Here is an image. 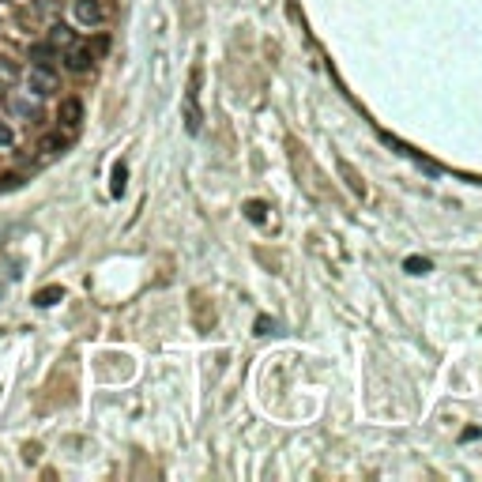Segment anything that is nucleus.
I'll list each match as a JSON object with an SVG mask.
<instances>
[{
    "label": "nucleus",
    "mask_w": 482,
    "mask_h": 482,
    "mask_svg": "<svg viewBox=\"0 0 482 482\" xmlns=\"http://www.w3.org/2000/svg\"><path fill=\"white\" fill-rule=\"evenodd\" d=\"M23 178L20 173H0V192H8V189H20Z\"/></svg>",
    "instance_id": "10"
},
{
    "label": "nucleus",
    "mask_w": 482,
    "mask_h": 482,
    "mask_svg": "<svg viewBox=\"0 0 482 482\" xmlns=\"http://www.w3.org/2000/svg\"><path fill=\"white\" fill-rule=\"evenodd\" d=\"M12 79H15V76H12V72H8V68H4V64H0V83H12Z\"/></svg>",
    "instance_id": "14"
},
{
    "label": "nucleus",
    "mask_w": 482,
    "mask_h": 482,
    "mask_svg": "<svg viewBox=\"0 0 482 482\" xmlns=\"http://www.w3.org/2000/svg\"><path fill=\"white\" fill-rule=\"evenodd\" d=\"M61 298H64L61 286H42V290L34 294V305H42V309H45V305H57Z\"/></svg>",
    "instance_id": "7"
},
{
    "label": "nucleus",
    "mask_w": 482,
    "mask_h": 482,
    "mask_svg": "<svg viewBox=\"0 0 482 482\" xmlns=\"http://www.w3.org/2000/svg\"><path fill=\"white\" fill-rule=\"evenodd\" d=\"M64 143H68V140H64V136H45V140L38 143L42 159H53V155H61V151H64Z\"/></svg>",
    "instance_id": "6"
},
{
    "label": "nucleus",
    "mask_w": 482,
    "mask_h": 482,
    "mask_svg": "<svg viewBox=\"0 0 482 482\" xmlns=\"http://www.w3.org/2000/svg\"><path fill=\"white\" fill-rule=\"evenodd\" d=\"M72 15L79 26H102L106 23V4L102 0H72Z\"/></svg>",
    "instance_id": "1"
},
{
    "label": "nucleus",
    "mask_w": 482,
    "mask_h": 482,
    "mask_svg": "<svg viewBox=\"0 0 482 482\" xmlns=\"http://www.w3.org/2000/svg\"><path fill=\"white\" fill-rule=\"evenodd\" d=\"M91 64H95V49H91V45H76V42H72L68 49H64V68H68V72H87Z\"/></svg>",
    "instance_id": "3"
},
{
    "label": "nucleus",
    "mask_w": 482,
    "mask_h": 482,
    "mask_svg": "<svg viewBox=\"0 0 482 482\" xmlns=\"http://www.w3.org/2000/svg\"><path fill=\"white\" fill-rule=\"evenodd\" d=\"M125 178H128L125 162H117V166H114V196H120V192H125Z\"/></svg>",
    "instance_id": "9"
},
{
    "label": "nucleus",
    "mask_w": 482,
    "mask_h": 482,
    "mask_svg": "<svg viewBox=\"0 0 482 482\" xmlns=\"http://www.w3.org/2000/svg\"><path fill=\"white\" fill-rule=\"evenodd\" d=\"M407 272H414V275H419V272H430V264H426V261H414V256H411V261H407Z\"/></svg>",
    "instance_id": "12"
},
{
    "label": "nucleus",
    "mask_w": 482,
    "mask_h": 482,
    "mask_svg": "<svg viewBox=\"0 0 482 482\" xmlns=\"http://www.w3.org/2000/svg\"><path fill=\"white\" fill-rule=\"evenodd\" d=\"M26 87H31L34 98H45L57 91V72L45 68V64H38V68H31V79H26Z\"/></svg>",
    "instance_id": "2"
},
{
    "label": "nucleus",
    "mask_w": 482,
    "mask_h": 482,
    "mask_svg": "<svg viewBox=\"0 0 482 482\" xmlns=\"http://www.w3.org/2000/svg\"><path fill=\"white\" fill-rule=\"evenodd\" d=\"M249 219L261 222V219H264V203H249Z\"/></svg>",
    "instance_id": "13"
},
{
    "label": "nucleus",
    "mask_w": 482,
    "mask_h": 482,
    "mask_svg": "<svg viewBox=\"0 0 482 482\" xmlns=\"http://www.w3.org/2000/svg\"><path fill=\"white\" fill-rule=\"evenodd\" d=\"M79 117H83L79 98H64V102H61V109H57V120H61L64 132H76V128H79Z\"/></svg>",
    "instance_id": "4"
},
{
    "label": "nucleus",
    "mask_w": 482,
    "mask_h": 482,
    "mask_svg": "<svg viewBox=\"0 0 482 482\" xmlns=\"http://www.w3.org/2000/svg\"><path fill=\"white\" fill-rule=\"evenodd\" d=\"M15 143V128L8 120H0V147H12Z\"/></svg>",
    "instance_id": "11"
},
{
    "label": "nucleus",
    "mask_w": 482,
    "mask_h": 482,
    "mask_svg": "<svg viewBox=\"0 0 482 482\" xmlns=\"http://www.w3.org/2000/svg\"><path fill=\"white\" fill-rule=\"evenodd\" d=\"M49 38H53V45H72V42H76V34H72L68 26H53Z\"/></svg>",
    "instance_id": "8"
},
{
    "label": "nucleus",
    "mask_w": 482,
    "mask_h": 482,
    "mask_svg": "<svg viewBox=\"0 0 482 482\" xmlns=\"http://www.w3.org/2000/svg\"><path fill=\"white\" fill-rule=\"evenodd\" d=\"M196 83H200V72H192V87H189V132H200V109H196Z\"/></svg>",
    "instance_id": "5"
}]
</instances>
